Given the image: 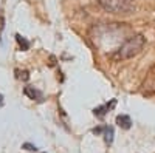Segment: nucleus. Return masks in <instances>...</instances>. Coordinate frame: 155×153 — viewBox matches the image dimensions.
Instances as JSON below:
<instances>
[{
    "mask_svg": "<svg viewBox=\"0 0 155 153\" xmlns=\"http://www.w3.org/2000/svg\"><path fill=\"white\" fill-rule=\"evenodd\" d=\"M23 93L27 94L30 99H33V100H41L42 96H44L41 90H37V88H34V87H30V85L23 88Z\"/></svg>",
    "mask_w": 155,
    "mask_h": 153,
    "instance_id": "5",
    "label": "nucleus"
},
{
    "mask_svg": "<svg viewBox=\"0 0 155 153\" xmlns=\"http://www.w3.org/2000/svg\"><path fill=\"white\" fill-rule=\"evenodd\" d=\"M3 30H5V17H3V14H0V40H2Z\"/></svg>",
    "mask_w": 155,
    "mask_h": 153,
    "instance_id": "11",
    "label": "nucleus"
},
{
    "mask_svg": "<svg viewBox=\"0 0 155 153\" xmlns=\"http://www.w3.org/2000/svg\"><path fill=\"white\" fill-rule=\"evenodd\" d=\"M104 141H106L107 145H112V142H113V127L107 125L104 129Z\"/></svg>",
    "mask_w": 155,
    "mask_h": 153,
    "instance_id": "7",
    "label": "nucleus"
},
{
    "mask_svg": "<svg viewBox=\"0 0 155 153\" xmlns=\"http://www.w3.org/2000/svg\"><path fill=\"white\" fill-rule=\"evenodd\" d=\"M2 105H3V96L0 94V107H2Z\"/></svg>",
    "mask_w": 155,
    "mask_h": 153,
    "instance_id": "13",
    "label": "nucleus"
},
{
    "mask_svg": "<svg viewBox=\"0 0 155 153\" xmlns=\"http://www.w3.org/2000/svg\"><path fill=\"white\" fill-rule=\"evenodd\" d=\"M16 40H17V43H19V48L22 49V51H27V49H30V42L25 39V37H22L20 34H16Z\"/></svg>",
    "mask_w": 155,
    "mask_h": 153,
    "instance_id": "8",
    "label": "nucleus"
},
{
    "mask_svg": "<svg viewBox=\"0 0 155 153\" xmlns=\"http://www.w3.org/2000/svg\"><path fill=\"white\" fill-rule=\"evenodd\" d=\"M17 78L22 79V81H28L30 74H28V71H17Z\"/></svg>",
    "mask_w": 155,
    "mask_h": 153,
    "instance_id": "9",
    "label": "nucleus"
},
{
    "mask_svg": "<svg viewBox=\"0 0 155 153\" xmlns=\"http://www.w3.org/2000/svg\"><path fill=\"white\" fill-rule=\"evenodd\" d=\"M101 8L110 12V14H130L134 9V2L132 0H98Z\"/></svg>",
    "mask_w": 155,
    "mask_h": 153,
    "instance_id": "2",
    "label": "nucleus"
},
{
    "mask_svg": "<svg viewBox=\"0 0 155 153\" xmlns=\"http://www.w3.org/2000/svg\"><path fill=\"white\" fill-rule=\"evenodd\" d=\"M146 45V39L144 36L141 34H132L129 39H126L118 48H116L113 53L110 54L112 60H127V59H132L137 54H140L143 51Z\"/></svg>",
    "mask_w": 155,
    "mask_h": 153,
    "instance_id": "1",
    "label": "nucleus"
},
{
    "mask_svg": "<svg viewBox=\"0 0 155 153\" xmlns=\"http://www.w3.org/2000/svg\"><path fill=\"white\" fill-rule=\"evenodd\" d=\"M116 124H118L121 129L129 130L132 127V119H130V116H127V114H118V116H116Z\"/></svg>",
    "mask_w": 155,
    "mask_h": 153,
    "instance_id": "6",
    "label": "nucleus"
},
{
    "mask_svg": "<svg viewBox=\"0 0 155 153\" xmlns=\"http://www.w3.org/2000/svg\"><path fill=\"white\" fill-rule=\"evenodd\" d=\"M141 90H143V93L147 94V96L155 94V65H153V67L150 68V71L147 73L143 85H141Z\"/></svg>",
    "mask_w": 155,
    "mask_h": 153,
    "instance_id": "3",
    "label": "nucleus"
},
{
    "mask_svg": "<svg viewBox=\"0 0 155 153\" xmlns=\"http://www.w3.org/2000/svg\"><path fill=\"white\" fill-rule=\"evenodd\" d=\"M22 148H23V150H28V151H36V150H37V147L33 145V144H30V142H25V144L22 145Z\"/></svg>",
    "mask_w": 155,
    "mask_h": 153,
    "instance_id": "10",
    "label": "nucleus"
},
{
    "mask_svg": "<svg viewBox=\"0 0 155 153\" xmlns=\"http://www.w3.org/2000/svg\"><path fill=\"white\" fill-rule=\"evenodd\" d=\"M115 104H116V100L112 99L110 104H104V105H101V107H96V108L93 110V114H95V116H98V118H104L106 114H107V111L115 107Z\"/></svg>",
    "mask_w": 155,
    "mask_h": 153,
    "instance_id": "4",
    "label": "nucleus"
},
{
    "mask_svg": "<svg viewBox=\"0 0 155 153\" xmlns=\"http://www.w3.org/2000/svg\"><path fill=\"white\" fill-rule=\"evenodd\" d=\"M104 129H106V127H98V129H93V133L95 135H101L102 132H104Z\"/></svg>",
    "mask_w": 155,
    "mask_h": 153,
    "instance_id": "12",
    "label": "nucleus"
}]
</instances>
